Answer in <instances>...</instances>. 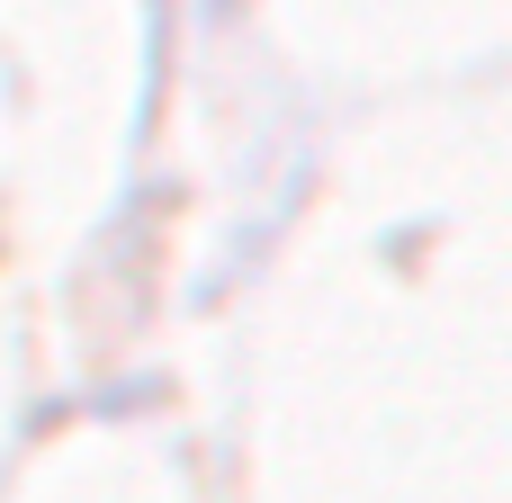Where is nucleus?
I'll use <instances>...</instances> for the list:
<instances>
[]
</instances>
